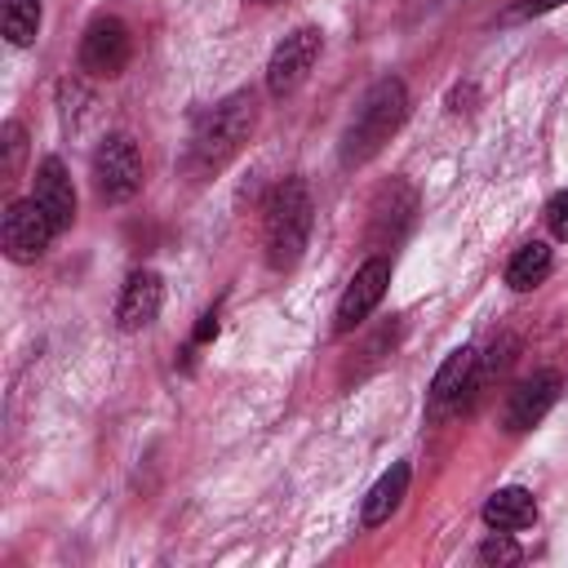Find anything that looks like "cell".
Wrapping results in <instances>:
<instances>
[{
  "mask_svg": "<svg viewBox=\"0 0 568 568\" xmlns=\"http://www.w3.org/2000/svg\"><path fill=\"white\" fill-rule=\"evenodd\" d=\"M408 120V89L399 75H382L368 84V93L359 98L346 133H342V164L346 169H359L368 164L395 133L399 124Z\"/></svg>",
  "mask_w": 568,
  "mask_h": 568,
  "instance_id": "obj_1",
  "label": "cell"
},
{
  "mask_svg": "<svg viewBox=\"0 0 568 568\" xmlns=\"http://www.w3.org/2000/svg\"><path fill=\"white\" fill-rule=\"evenodd\" d=\"M253 120H257L253 93H231V98L213 102L209 111H200L191 124V142H186V169L217 173L231 155H240V146L253 133Z\"/></svg>",
  "mask_w": 568,
  "mask_h": 568,
  "instance_id": "obj_2",
  "label": "cell"
},
{
  "mask_svg": "<svg viewBox=\"0 0 568 568\" xmlns=\"http://www.w3.org/2000/svg\"><path fill=\"white\" fill-rule=\"evenodd\" d=\"M311 222H315V204H311L306 182L284 178L262 209V248H266L271 271L297 266V257L306 253V240H311Z\"/></svg>",
  "mask_w": 568,
  "mask_h": 568,
  "instance_id": "obj_3",
  "label": "cell"
},
{
  "mask_svg": "<svg viewBox=\"0 0 568 568\" xmlns=\"http://www.w3.org/2000/svg\"><path fill=\"white\" fill-rule=\"evenodd\" d=\"M93 191L106 204H124L142 191V155L129 133H111L93 151Z\"/></svg>",
  "mask_w": 568,
  "mask_h": 568,
  "instance_id": "obj_4",
  "label": "cell"
},
{
  "mask_svg": "<svg viewBox=\"0 0 568 568\" xmlns=\"http://www.w3.org/2000/svg\"><path fill=\"white\" fill-rule=\"evenodd\" d=\"M320 44H324L320 27H297V31H288L275 44V53L266 62V89H271V98H288V93L302 89V80L311 75V67L320 58Z\"/></svg>",
  "mask_w": 568,
  "mask_h": 568,
  "instance_id": "obj_5",
  "label": "cell"
},
{
  "mask_svg": "<svg viewBox=\"0 0 568 568\" xmlns=\"http://www.w3.org/2000/svg\"><path fill=\"white\" fill-rule=\"evenodd\" d=\"M53 235H58V226H53V217L36 204V195H31V200H13V204L4 209L0 244H4V257H9V262H36V257L49 248Z\"/></svg>",
  "mask_w": 568,
  "mask_h": 568,
  "instance_id": "obj_6",
  "label": "cell"
},
{
  "mask_svg": "<svg viewBox=\"0 0 568 568\" xmlns=\"http://www.w3.org/2000/svg\"><path fill=\"white\" fill-rule=\"evenodd\" d=\"M129 53H133V40H129V27L115 18V13H102L84 27V40H80V67L89 75H120L129 67Z\"/></svg>",
  "mask_w": 568,
  "mask_h": 568,
  "instance_id": "obj_7",
  "label": "cell"
},
{
  "mask_svg": "<svg viewBox=\"0 0 568 568\" xmlns=\"http://www.w3.org/2000/svg\"><path fill=\"white\" fill-rule=\"evenodd\" d=\"M386 284H390V257L373 253V257L351 275L346 293H342V302H337V315H333V333L359 328V324L368 320V311L386 297Z\"/></svg>",
  "mask_w": 568,
  "mask_h": 568,
  "instance_id": "obj_8",
  "label": "cell"
},
{
  "mask_svg": "<svg viewBox=\"0 0 568 568\" xmlns=\"http://www.w3.org/2000/svg\"><path fill=\"white\" fill-rule=\"evenodd\" d=\"M555 399H559V373L555 368H537L532 377H524V382H515V390L506 395V408H501V426L510 430V435H519V430H532L550 408H555Z\"/></svg>",
  "mask_w": 568,
  "mask_h": 568,
  "instance_id": "obj_9",
  "label": "cell"
},
{
  "mask_svg": "<svg viewBox=\"0 0 568 568\" xmlns=\"http://www.w3.org/2000/svg\"><path fill=\"white\" fill-rule=\"evenodd\" d=\"M160 306H164V280H160L151 266H138V271L124 280V288H120L115 320H120L124 333H138V328H146V324L160 315Z\"/></svg>",
  "mask_w": 568,
  "mask_h": 568,
  "instance_id": "obj_10",
  "label": "cell"
},
{
  "mask_svg": "<svg viewBox=\"0 0 568 568\" xmlns=\"http://www.w3.org/2000/svg\"><path fill=\"white\" fill-rule=\"evenodd\" d=\"M36 204L53 217V226L58 231H67L71 222H75V186H71V178H67V164L58 160V155H44L40 164H36Z\"/></svg>",
  "mask_w": 568,
  "mask_h": 568,
  "instance_id": "obj_11",
  "label": "cell"
},
{
  "mask_svg": "<svg viewBox=\"0 0 568 568\" xmlns=\"http://www.w3.org/2000/svg\"><path fill=\"white\" fill-rule=\"evenodd\" d=\"M484 524H488V528H506V532L532 528V524H537V501H532V493L519 488V484L497 488V493L484 501Z\"/></svg>",
  "mask_w": 568,
  "mask_h": 568,
  "instance_id": "obj_12",
  "label": "cell"
},
{
  "mask_svg": "<svg viewBox=\"0 0 568 568\" xmlns=\"http://www.w3.org/2000/svg\"><path fill=\"white\" fill-rule=\"evenodd\" d=\"M404 493H408V466H404V462H395V466H390V470L368 488V497H364V510H359L364 528L386 524V519L395 515V506L404 501Z\"/></svg>",
  "mask_w": 568,
  "mask_h": 568,
  "instance_id": "obj_13",
  "label": "cell"
},
{
  "mask_svg": "<svg viewBox=\"0 0 568 568\" xmlns=\"http://www.w3.org/2000/svg\"><path fill=\"white\" fill-rule=\"evenodd\" d=\"M475 351L470 346H457V351H448V359L435 368V377H430V399L435 404H448V399H457L462 390H470L475 386Z\"/></svg>",
  "mask_w": 568,
  "mask_h": 568,
  "instance_id": "obj_14",
  "label": "cell"
},
{
  "mask_svg": "<svg viewBox=\"0 0 568 568\" xmlns=\"http://www.w3.org/2000/svg\"><path fill=\"white\" fill-rule=\"evenodd\" d=\"M550 248L541 244V240H532V244H524L510 262H506V284L515 288V293H528V288H537L546 275H550Z\"/></svg>",
  "mask_w": 568,
  "mask_h": 568,
  "instance_id": "obj_15",
  "label": "cell"
},
{
  "mask_svg": "<svg viewBox=\"0 0 568 568\" xmlns=\"http://www.w3.org/2000/svg\"><path fill=\"white\" fill-rule=\"evenodd\" d=\"M0 22H4V40L13 49H27L40 31V0H4Z\"/></svg>",
  "mask_w": 568,
  "mask_h": 568,
  "instance_id": "obj_16",
  "label": "cell"
},
{
  "mask_svg": "<svg viewBox=\"0 0 568 568\" xmlns=\"http://www.w3.org/2000/svg\"><path fill=\"white\" fill-rule=\"evenodd\" d=\"M479 564H488V568H506V564H519L524 559V546L506 532V528H493L484 541H479Z\"/></svg>",
  "mask_w": 568,
  "mask_h": 568,
  "instance_id": "obj_17",
  "label": "cell"
},
{
  "mask_svg": "<svg viewBox=\"0 0 568 568\" xmlns=\"http://www.w3.org/2000/svg\"><path fill=\"white\" fill-rule=\"evenodd\" d=\"M0 151H4L0 173H4V182H13L18 169H22V155H27V129H22L18 120H9V124L0 129Z\"/></svg>",
  "mask_w": 568,
  "mask_h": 568,
  "instance_id": "obj_18",
  "label": "cell"
},
{
  "mask_svg": "<svg viewBox=\"0 0 568 568\" xmlns=\"http://www.w3.org/2000/svg\"><path fill=\"white\" fill-rule=\"evenodd\" d=\"M546 226L555 240H568V186L546 200Z\"/></svg>",
  "mask_w": 568,
  "mask_h": 568,
  "instance_id": "obj_19",
  "label": "cell"
},
{
  "mask_svg": "<svg viewBox=\"0 0 568 568\" xmlns=\"http://www.w3.org/2000/svg\"><path fill=\"white\" fill-rule=\"evenodd\" d=\"M559 4H568V0H528L524 9H515V18H532V13H550V9H559Z\"/></svg>",
  "mask_w": 568,
  "mask_h": 568,
  "instance_id": "obj_20",
  "label": "cell"
},
{
  "mask_svg": "<svg viewBox=\"0 0 568 568\" xmlns=\"http://www.w3.org/2000/svg\"><path fill=\"white\" fill-rule=\"evenodd\" d=\"M213 333H217V315H204V320H200V328H195V342H209Z\"/></svg>",
  "mask_w": 568,
  "mask_h": 568,
  "instance_id": "obj_21",
  "label": "cell"
},
{
  "mask_svg": "<svg viewBox=\"0 0 568 568\" xmlns=\"http://www.w3.org/2000/svg\"><path fill=\"white\" fill-rule=\"evenodd\" d=\"M253 4H280V0H253Z\"/></svg>",
  "mask_w": 568,
  "mask_h": 568,
  "instance_id": "obj_22",
  "label": "cell"
}]
</instances>
